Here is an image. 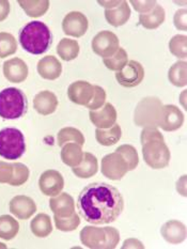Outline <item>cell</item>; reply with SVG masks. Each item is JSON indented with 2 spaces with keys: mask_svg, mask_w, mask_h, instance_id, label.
I'll return each mask as SVG.
<instances>
[{
  "mask_svg": "<svg viewBox=\"0 0 187 249\" xmlns=\"http://www.w3.org/2000/svg\"><path fill=\"white\" fill-rule=\"evenodd\" d=\"M124 209V200L116 187L107 183H91L77 198L80 216L93 225L110 224Z\"/></svg>",
  "mask_w": 187,
  "mask_h": 249,
  "instance_id": "cell-1",
  "label": "cell"
},
{
  "mask_svg": "<svg viewBox=\"0 0 187 249\" xmlns=\"http://www.w3.org/2000/svg\"><path fill=\"white\" fill-rule=\"evenodd\" d=\"M140 142L143 160L149 167L153 169H163L169 165L170 151L165 143L163 135L156 127H143Z\"/></svg>",
  "mask_w": 187,
  "mask_h": 249,
  "instance_id": "cell-2",
  "label": "cell"
},
{
  "mask_svg": "<svg viewBox=\"0 0 187 249\" xmlns=\"http://www.w3.org/2000/svg\"><path fill=\"white\" fill-rule=\"evenodd\" d=\"M19 42L26 52L32 55H42L51 45V32L42 21H29L19 32Z\"/></svg>",
  "mask_w": 187,
  "mask_h": 249,
  "instance_id": "cell-3",
  "label": "cell"
},
{
  "mask_svg": "<svg viewBox=\"0 0 187 249\" xmlns=\"http://www.w3.org/2000/svg\"><path fill=\"white\" fill-rule=\"evenodd\" d=\"M79 236L83 245L91 249H114L120 241L119 231L112 227H85L80 231Z\"/></svg>",
  "mask_w": 187,
  "mask_h": 249,
  "instance_id": "cell-4",
  "label": "cell"
},
{
  "mask_svg": "<svg viewBox=\"0 0 187 249\" xmlns=\"http://www.w3.org/2000/svg\"><path fill=\"white\" fill-rule=\"evenodd\" d=\"M28 110V100L23 91L17 88H7L0 91V117L2 119H18Z\"/></svg>",
  "mask_w": 187,
  "mask_h": 249,
  "instance_id": "cell-5",
  "label": "cell"
},
{
  "mask_svg": "<svg viewBox=\"0 0 187 249\" xmlns=\"http://www.w3.org/2000/svg\"><path fill=\"white\" fill-rule=\"evenodd\" d=\"M26 151L24 134L15 127H4L0 131V156L4 160H15Z\"/></svg>",
  "mask_w": 187,
  "mask_h": 249,
  "instance_id": "cell-6",
  "label": "cell"
},
{
  "mask_svg": "<svg viewBox=\"0 0 187 249\" xmlns=\"http://www.w3.org/2000/svg\"><path fill=\"white\" fill-rule=\"evenodd\" d=\"M163 104L158 97L147 96L138 103L134 112V122L137 126L157 127Z\"/></svg>",
  "mask_w": 187,
  "mask_h": 249,
  "instance_id": "cell-7",
  "label": "cell"
},
{
  "mask_svg": "<svg viewBox=\"0 0 187 249\" xmlns=\"http://www.w3.org/2000/svg\"><path fill=\"white\" fill-rule=\"evenodd\" d=\"M101 170L103 176L109 180L119 181L126 175L128 168L123 156L120 153L114 152L104 156L102 160Z\"/></svg>",
  "mask_w": 187,
  "mask_h": 249,
  "instance_id": "cell-8",
  "label": "cell"
},
{
  "mask_svg": "<svg viewBox=\"0 0 187 249\" xmlns=\"http://www.w3.org/2000/svg\"><path fill=\"white\" fill-rule=\"evenodd\" d=\"M91 45L96 55L104 59L109 58L119 50V39L114 32L104 30L93 37Z\"/></svg>",
  "mask_w": 187,
  "mask_h": 249,
  "instance_id": "cell-9",
  "label": "cell"
},
{
  "mask_svg": "<svg viewBox=\"0 0 187 249\" xmlns=\"http://www.w3.org/2000/svg\"><path fill=\"white\" fill-rule=\"evenodd\" d=\"M144 78V70L140 63L131 60L121 71L117 72L116 79L122 87L125 88H134L140 85Z\"/></svg>",
  "mask_w": 187,
  "mask_h": 249,
  "instance_id": "cell-10",
  "label": "cell"
},
{
  "mask_svg": "<svg viewBox=\"0 0 187 249\" xmlns=\"http://www.w3.org/2000/svg\"><path fill=\"white\" fill-rule=\"evenodd\" d=\"M88 18L82 12L73 11L64 16L62 20V30L67 36L75 37L83 36L88 30Z\"/></svg>",
  "mask_w": 187,
  "mask_h": 249,
  "instance_id": "cell-11",
  "label": "cell"
},
{
  "mask_svg": "<svg viewBox=\"0 0 187 249\" xmlns=\"http://www.w3.org/2000/svg\"><path fill=\"white\" fill-rule=\"evenodd\" d=\"M184 123V115L174 105H164L160 110L158 126L166 132H173L179 129Z\"/></svg>",
  "mask_w": 187,
  "mask_h": 249,
  "instance_id": "cell-12",
  "label": "cell"
},
{
  "mask_svg": "<svg viewBox=\"0 0 187 249\" xmlns=\"http://www.w3.org/2000/svg\"><path fill=\"white\" fill-rule=\"evenodd\" d=\"M39 187L45 196L56 197L64 187L63 177L57 170H46L40 177Z\"/></svg>",
  "mask_w": 187,
  "mask_h": 249,
  "instance_id": "cell-13",
  "label": "cell"
},
{
  "mask_svg": "<svg viewBox=\"0 0 187 249\" xmlns=\"http://www.w3.org/2000/svg\"><path fill=\"white\" fill-rule=\"evenodd\" d=\"M94 86L85 80H77L68 86V100L77 105L87 106L93 96Z\"/></svg>",
  "mask_w": 187,
  "mask_h": 249,
  "instance_id": "cell-14",
  "label": "cell"
},
{
  "mask_svg": "<svg viewBox=\"0 0 187 249\" xmlns=\"http://www.w3.org/2000/svg\"><path fill=\"white\" fill-rule=\"evenodd\" d=\"M90 120L98 128H109L117 121V110L110 103H105L101 109L90 110Z\"/></svg>",
  "mask_w": 187,
  "mask_h": 249,
  "instance_id": "cell-15",
  "label": "cell"
},
{
  "mask_svg": "<svg viewBox=\"0 0 187 249\" xmlns=\"http://www.w3.org/2000/svg\"><path fill=\"white\" fill-rule=\"evenodd\" d=\"M10 212L21 220L29 219L36 212V204L30 197L16 196L10 201Z\"/></svg>",
  "mask_w": 187,
  "mask_h": 249,
  "instance_id": "cell-16",
  "label": "cell"
},
{
  "mask_svg": "<svg viewBox=\"0 0 187 249\" xmlns=\"http://www.w3.org/2000/svg\"><path fill=\"white\" fill-rule=\"evenodd\" d=\"M3 75L10 83L20 84L28 77V67L19 58H13L3 63Z\"/></svg>",
  "mask_w": 187,
  "mask_h": 249,
  "instance_id": "cell-17",
  "label": "cell"
},
{
  "mask_svg": "<svg viewBox=\"0 0 187 249\" xmlns=\"http://www.w3.org/2000/svg\"><path fill=\"white\" fill-rule=\"evenodd\" d=\"M50 208L53 212V216L60 218L69 217L75 213L74 199L67 193H60L57 197L51 198Z\"/></svg>",
  "mask_w": 187,
  "mask_h": 249,
  "instance_id": "cell-18",
  "label": "cell"
},
{
  "mask_svg": "<svg viewBox=\"0 0 187 249\" xmlns=\"http://www.w3.org/2000/svg\"><path fill=\"white\" fill-rule=\"evenodd\" d=\"M34 107L42 116L51 115L58 107V99L51 91H41L34 96Z\"/></svg>",
  "mask_w": 187,
  "mask_h": 249,
  "instance_id": "cell-19",
  "label": "cell"
},
{
  "mask_svg": "<svg viewBox=\"0 0 187 249\" xmlns=\"http://www.w3.org/2000/svg\"><path fill=\"white\" fill-rule=\"evenodd\" d=\"M37 73L42 78L55 80L60 77L62 73V64L53 56L43 57L37 63Z\"/></svg>",
  "mask_w": 187,
  "mask_h": 249,
  "instance_id": "cell-20",
  "label": "cell"
},
{
  "mask_svg": "<svg viewBox=\"0 0 187 249\" xmlns=\"http://www.w3.org/2000/svg\"><path fill=\"white\" fill-rule=\"evenodd\" d=\"M160 233L170 244H180L186 237V228L179 220H169L163 225Z\"/></svg>",
  "mask_w": 187,
  "mask_h": 249,
  "instance_id": "cell-21",
  "label": "cell"
},
{
  "mask_svg": "<svg viewBox=\"0 0 187 249\" xmlns=\"http://www.w3.org/2000/svg\"><path fill=\"white\" fill-rule=\"evenodd\" d=\"M131 9L127 1H121L116 8L105 10V18L107 23L114 27L124 25L130 19Z\"/></svg>",
  "mask_w": 187,
  "mask_h": 249,
  "instance_id": "cell-22",
  "label": "cell"
},
{
  "mask_svg": "<svg viewBox=\"0 0 187 249\" xmlns=\"http://www.w3.org/2000/svg\"><path fill=\"white\" fill-rule=\"evenodd\" d=\"M72 169H73V173L77 178H92L94 175H96V172H98V169H99L98 159H96L93 154L85 152L84 153L83 160L79 163V165L72 168Z\"/></svg>",
  "mask_w": 187,
  "mask_h": 249,
  "instance_id": "cell-23",
  "label": "cell"
},
{
  "mask_svg": "<svg viewBox=\"0 0 187 249\" xmlns=\"http://www.w3.org/2000/svg\"><path fill=\"white\" fill-rule=\"evenodd\" d=\"M165 10L163 7L156 4L155 7L146 14H140L139 16V23L143 28L153 30L156 29L165 21Z\"/></svg>",
  "mask_w": 187,
  "mask_h": 249,
  "instance_id": "cell-24",
  "label": "cell"
},
{
  "mask_svg": "<svg viewBox=\"0 0 187 249\" xmlns=\"http://www.w3.org/2000/svg\"><path fill=\"white\" fill-rule=\"evenodd\" d=\"M122 136V131L119 124L115 123L109 128H96L95 138L98 142L104 147H110L119 142Z\"/></svg>",
  "mask_w": 187,
  "mask_h": 249,
  "instance_id": "cell-25",
  "label": "cell"
},
{
  "mask_svg": "<svg viewBox=\"0 0 187 249\" xmlns=\"http://www.w3.org/2000/svg\"><path fill=\"white\" fill-rule=\"evenodd\" d=\"M84 152L82 145L75 142H69L64 144L61 150V160L68 167L74 168L79 165L83 160Z\"/></svg>",
  "mask_w": 187,
  "mask_h": 249,
  "instance_id": "cell-26",
  "label": "cell"
},
{
  "mask_svg": "<svg viewBox=\"0 0 187 249\" xmlns=\"http://www.w3.org/2000/svg\"><path fill=\"white\" fill-rule=\"evenodd\" d=\"M30 228L34 236L46 237L50 235L52 231L51 219L47 214H37L35 217L31 220Z\"/></svg>",
  "mask_w": 187,
  "mask_h": 249,
  "instance_id": "cell-27",
  "label": "cell"
},
{
  "mask_svg": "<svg viewBox=\"0 0 187 249\" xmlns=\"http://www.w3.org/2000/svg\"><path fill=\"white\" fill-rule=\"evenodd\" d=\"M18 4L27 15L34 18L44 15L50 8L48 0H34V1H32V0H18Z\"/></svg>",
  "mask_w": 187,
  "mask_h": 249,
  "instance_id": "cell-28",
  "label": "cell"
},
{
  "mask_svg": "<svg viewBox=\"0 0 187 249\" xmlns=\"http://www.w3.org/2000/svg\"><path fill=\"white\" fill-rule=\"evenodd\" d=\"M57 53L62 60L72 61L79 55V45L77 41L64 37L57 45Z\"/></svg>",
  "mask_w": 187,
  "mask_h": 249,
  "instance_id": "cell-29",
  "label": "cell"
},
{
  "mask_svg": "<svg viewBox=\"0 0 187 249\" xmlns=\"http://www.w3.org/2000/svg\"><path fill=\"white\" fill-rule=\"evenodd\" d=\"M19 224L10 215L0 216V239L11 241L17 235Z\"/></svg>",
  "mask_w": 187,
  "mask_h": 249,
  "instance_id": "cell-30",
  "label": "cell"
},
{
  "mask_svg": "<svg viewBox=\"0 0 187 249\" xmlns=\"http://www.w3.org/2000/svg\"><path fill=\"white\" fill-rule=\"evenodd\" d=\"M58 144L60 147H63L64 144L69 143V142H75L78 143L79 145L85 144V137L84 134L79 131V129L75 127H64L60 129L58 133L57 136Z\"/></svg>",
  "mask_w": 187,
  "mask_h": 249,
  "instance_id": "cell-31",
  "label": "cell"
},
{
  "mask_svg": "<svg viewBox=\"0 0 187 249\" xmlns=\"http://www.w3.org/2000/svg\"><path fill=\"white\" fill-rule=\"evenodd\" d=\"M186 61H178L169 69V82L175 87H185L186 80Z\"/></svg>",
  "mask_w": 187,
  "mask_h": 249,
  "instance_id": "cell-32",
  "label": "cell"
},
{
  "mask_svg": "<svg viewBox=\"0 0 187 249\" xmlns=\"http://www.w3.org/2000/svg\"><path fill=\"white\" fill-rule=\"evenodd\" d=\"M103 61L107 69L111 70V71L119 72L126 66V63L128 62L127 53L125 52L124 48L119 47V50L117 51V53L114 56H111L109 58H105L103 59Z\"/></svg>",
  "mask_w": 187,
  "mask_h": 249,
  "instance_id": "cell-33",
  "label": "cell"
},
{
  "mask_svg": "<svg viewBox=\"0 0 187 249\" xmlns=\"http://www.w3.org/2000/svg\"><path fill=\"white\" fill-rule=\"evenodd\" d=\"M17 51V42L8 32H0V58L12 56Z\"/></svg>",
  "mask_w": 187,
  "mask_h": 249,
  "instance_id": "cell-34",
  "label": "cell"
},
{
  "mask_svg": "<svg viewBox=\"0 0 187 249\" xmlns=\"http://www.w3.org/2000/svg\"><path fill=\"white\" fill-rule=\"evenodd\" d=\"M116 152L120 153L123 159L125 160L128 171H132L134 169H136L138 164H139V158H138V153L137 150L133 147L131 144H122L119 148L116 150Z\"/></svg>",
  "mask_w": 187,
  "mask_h": 249,
  "instance_id": "cell-35",
  "label": "cell"
},
{
  "mask_svg": "<svg viewBox=\"0 0 187 249\" xmlns=\"http://www.w3.org/2000/svg\"><path fill=\"white\" fill-rule=\"evenodd\" d=\"M187 37L184 35H176L169 42V51L173 56L180 59H185Z\"/></svg>",
  "mask_w": 187,
  "mask_h": 249,
  "instance_id": "cell-36",
  "label": "cell"
},
{
  "mask_svg": "<svg viewBox=\"0 0 187 249\" xmlns=\"http://www.w3.org/2000/svg\"><path fill=\"white\" fill-rule=\"evenodd\" d=\"M13 164V176L9 184L12 186H20L25 184L29 178V169L26 165L21 163H12Z\"/></svg>",
  "mask_w": 187,
  "mask_h": 249,
  "instance_id": "cell-37",
  "label": "cell"
},
{
  "mask_svg": "<svg viewBox=\"0 0 187 249\" xmlns=\"http://www.w3.org/2000/svg\"><path fill=\"white\" fill-rule=\"evenodd\" d=\"M53 220H55L56 228L63 232H71L77 229V227L80 225V218L79 216L74 213L72 216L66 218H60L57 216H53Z\"/></svg>",
  "mask_w": 187,
  "mask_h": 249,
  "instance_id": "cell-38",
  "label": "cell"
},
{
  "mask_svg": "<svg viewBox=\"0 0 187 249\" xmlns=\"http://www.w3.org/2000/svg\"><path fill=\"white\" fill-rule=\"evenodd\" d=\"M105 101H106L105 90L100 86H94V92H93L92 99H91V101L88 103V105L85 107L89 108L90 110L100 109V108L105 104Z\"/></svg>",
  "mask_w": 187,
  "mask_h": 249,
  "instance_id": "cell-39",
  "label": "cell"
},
{
  "mask_svg": "<svg viewBox=\"0 0 187 249\" xmlns=\"http://www.w3.org/2000/svg\"><path fill=\"white\" fill-rule=\"evenodd\" d=\"M13 176V164L0 161V183L9 184Z\"/></svg>",
  "mask_w": 187,
  "mask_h": 249,
  "instance_id": "cell-40",
  "label": "cell"
},
{
  "mask_svg": "<svg viewBox=\"0 0 187 249\" xmlns=\"http://www.w3.org/2000/svg\"><path fill=\"white\" fill-rule=\"evenodd\" d=\"M131 3L134 9L141 14L150 12L156 5V1H152V0L151 1H135V0H132Z\"/></svg>",
  "mask_w": 187,
  "mask_h": 249,
  "instance_id": "cell-41",
  "label": "cell"
},
{
  "mask_svg": "<svg viewBox=\"0 0 187 249\" xmlns=\"http://www.w3.org/2000/svg\"><path fill=\"white\" fill-rule=\"evenodd\" d=\"M186 9H181L176 11L174 15V26L179 30L186 31Z\"/></svg>",
  "mask_w": 187,
  "mask_h": 249,
  "instance_id": "cell-42",
  "label": "cell"
},
{
  "mask_svg": "<svg viewBox=\"0 0 187 249\" xmlns=\"http://www.w3.org/2000/svg\"><path fill=\"white\" fill-rule=\"evenodd\" d=\"M10 13V2L7 0H0V21L4 20Z\"/></svg>",
  "mask_w": 187,
  "mask_h": 249,
  "instance_id": "cell-43",
  "label": "cell"
},
{
  "mask_svg": "<svg viewBox=\"0 0 187 249\" xmlns=\"http://www.w3.org/2000/svg\"><path fill=\"white\" fill-rule=\"evenodd\" d=\"M123 249L125 248H143V245L141 242H139L135 239H130V240H126L124 242V244L122 246Z\"/></svg>",
  "mask_w": 187,
  "mask_h": 249,
  "instance_id": "cell-44",
  "label": "cell"
},
{
  "mask_svg": "<svg viewBox=\"0 0 187 249\" xmlns=\"http://www.w3.org/2000/svg\"><path fill=\"white\" fill-rule=\"evenodd\" d=\"M121 1H99L100 4H102V7L106 8V10L108 9H112V8H116L117 5H119Z\"/></svg>",
  "mask_w": 187,
  "mask_h": 249,
  "instance_id": "cell-45",
  "label": "cell"
},
{
  "mask_svg": "<svg viewBox=\"0 0 187 249\" xmlns=\"http://www.w3.org/2000/svg\"><path fill=\"white\" fill-rule=\"evenodd\" d=\"M0 248H7V246H5L4 244H2V243H0Z\"/></svg>",
  "mask_w": 187,
  "mask_h": 249,
  "instance_id": "cell-46",
  "label": "cell"
}]
</instances>
